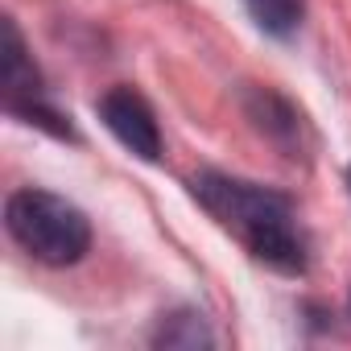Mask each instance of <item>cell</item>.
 <instances>
[{
	"label": "cell",
	"instance_id": "1",
	"mask_svg": "<svg viewBox=\"0 0 351 351\" xmlns=\"http://www.w3.org/2000/svg\"><path fill=\"white\" fill-rule=\"evenodd\" d=\"M195 199L269 269L277 273L306 269V240L289 199L240 178H223V173H203L195 182Z\"/></svg>",
	"mask_w": 351,
	"mask_h": 351
},
{
	"label": "cell",
	"instance_id": "2",
	"mask_svg": "<svg viewBox=\"0 0 351 351\" xmlns=\"http://www.w3.org/2000/svg\"><path fill=\"white\" fill-rule=\"evenodd\" d=\"M5 223H9V236L34 261L54 265V269L83 261V252L91 248V223H87V215L75 203H66V199H58L50 191H34L29 186V191L9 195Z\"/></svg>",
	"mask_w": 351,
	"mask_h": 351
},
{
	"label": "cell",
	"instance_id": "3",
	"mask_svg": "<svg viewBox=\"0 0 351 351\" xmlns=\"http://www.w3.org/2000/svg\"><path fill=\"white\" fill-rule=\"evenodd\" d=\"M0 83H5V108L29 124H42L58 136H66L71 128L62 124V116L42 99V79H38V66L25 58V46H21V34L17 25L9 21L5 25V75H0Z\"/></svg>",
	"mask_w": 351,
	"mask_h": 351
},
{
	"label": "cell",
	"instance_id": "4",
	"mask_svg": "<svg viewBox=\"0 0 351 351\" xmlns=\"http://www.w3.org/2000/svg\"><path fill=\"white\" fill-rule=\"evenodd\" d=\"M99 116H104V124L112 128V136H116L124 149H132V153L145 157V161H157V157H161V128H157V116H153V108L145 104L141 91H132V87H112V91L99 99Z\"/></svg>",
	"mask_w": 351,
	"mask_h": 351
},
{
	"label": "cell",
	"instance_id": "5",
	"mask_svg": "<svg viewBox=\"0 0 351 351\" xmlns=\"http://www.w3.org/2000/svg\"><path fill=\"white\" fill-rule=\"evenodd\" d=\"M244 5H248L252 21L273 38H289L306 13V0H244Z\"/></svg>",
	"mask_w": 351,
	"mask_h": 351
},
{
	"label": "cell",
	"instance_id": "6",
	"mask_svg": "<svg viewBox=\"0 0 351 351\" xmlns=\"http://www.w3.org/2000/svg\"><path fill=\"white\" fill-rule=\"evenodd\" d=\"M157 343H165V347H211L215 343V335L203 326V318H195V314H173V318H165L161 322V330H157Z\"/></svg>",
	"mask_w": 351,
	"mask_h": 351
}]
</instances>
